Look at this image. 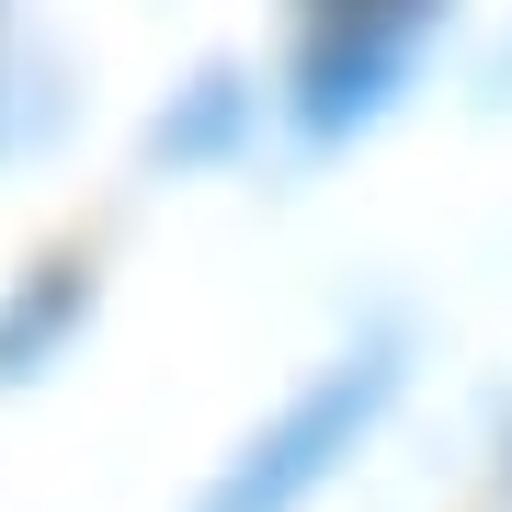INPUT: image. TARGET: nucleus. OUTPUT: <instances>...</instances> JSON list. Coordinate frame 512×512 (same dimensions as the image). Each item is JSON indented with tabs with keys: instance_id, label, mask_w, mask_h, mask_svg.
<instances>
[{
	"instance_id": "1",
	"label": "nucleus",
	"mask_w": 512,
	"mask_h": 512,
	"mask_svg": "<svg viewBox=\"0 0 512 512\" xmlns=\"http://www.w3.org/2000/svg\"><path fill=\"white\" fill-rule=\"evenodd\" d=\"M353 410H365V387H319V410H296L274 444H262L251 467H239V490L217 501V512H285L296 501V478H319V456L353 433Z\"/></svg>"
}]
</instances>
